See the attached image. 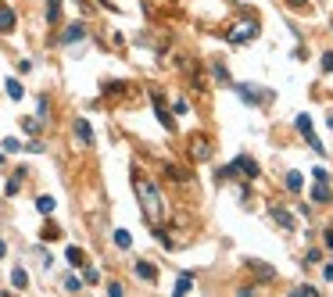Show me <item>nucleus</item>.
Listing matches in <instances>:
<instances>
[{"mask_svg": "<svg viewBox=\"0 0 333 297\" xmlns=\"http://www.w3.org/2000/svg\"><path fill=\"white\" fill-rule=\"evenodd\" d=\"M150 100H154V115H158V122H161L165 129H169V132H172V129H176V122H172V115H169V111H165V104H161V97H158V90H150Z\"/></svg>", "mask_w": 333, "mask_h": 297, "instance_id": "obj_8", "label": "nucleus"}, {"mask_svg": "<svg viewBox=\"0 0 333 297\" xmlns=\"http://www.w3.org/2000/svg\"><path fill=\"white\" fill-rule=\"evenodd\" d=\"M65 290L79 294V290H83V276H65Z\"/></svg>", "mask_w": 333, "mask_h": 297, "instance_id": "obj_24", "label": "nucleus"}, {"mask_svg": "<svg viewBox=\"0 0 333 297\" xmlns=\"http://www.w3.org/2000/svg\"><path fill=\"white\" fill-rule=\"evenodd\" d=\"M305 258H308V261L315 265V261H323V251H315V247H312V251H308V255H305Z\"/></svg>", "mask_w": 333, "mask_h": 297, "instance_id": "obj_33", "label": "nucleus"}, {"mask_svg": "<svg viewBox=\"0 0 333 297\" xmlns=\"http://www.w3.org/2000/svg\"><path fill=\"white\" fill-rule=\"evenodd\" d=\"M286 4H290L294 11H305V7H308V0H286Z\"/></svg>", "mask_w": 333, "mask_h": 297, "instance_id": "obj_34", "label": "nucleus"}, {"mask_svg": "<svg viewBox=\"0 0 333 297\" xmlns=\"http://www.w3.org/2000/svg\"><path fill=\"white\" fill-rule=\"evenodd\" d=\"M133 190H136V201H140L143 208V218L150 222V226H158V222L165 218V197H161V186L150 179V175H133Z\"/></svg>", "mask_w": 333, "mask_h": 297, "instance_id": "obj_1", "label": "nucleus"}, {"mask_svg": "<svg viewBox=\"0 0 333 297\" xmlns=\"http://www.w3.org/2000/svg\"><path fill=\"white\" fill-rule=\"evenodd\" d=\"M65 258H68L72 265H83V251H79V247H68V251H65Z\"/></svg>", "mask_w": 333, "mask_h": 297, "instance_id": "obj_27", "label": "nucleus"}, {"mask_svg": "<svg viewBox=\"0 0 333 297\" xmlns=\"http://www.w3.org/2000/svg\"><path fill=\"white\" fill-rule=\"evenodd\" d=\"M323 72H333V50L323 54Z\"/></svg>", "mask_w": 333, "mask_h": 297, "instance_id": "obj_32", "label": "nucleus"}, {"mask_svg": "<svg viewBox=\"0 0 333 297\" xmlns=\"http://www.w3.org/2000/svg\"><path fill=\"white\" fill-rule=\"evenodd\" d=\"M187 147H190V158L193 161H208L211 158V136H204V132H190Z\"/></svg>", "mask_w": 333, "mask_h": 297, "instance_id": "obj_2", "label": "nucleus"}, {"mask_svg": "<svg viewBox=\"0 0 333 297\" xmlns=\"http://www.w3.org/2000/svg\"><path fill=\"white\" fill-rule=\"evenodd\" d=\"M83 283H100V272L97 269H83Z\"/></svg>", "mask_w": 333, "mask_h": 297, "instance_id": "obj_28", "label": "nucleus"}, {"mask_svg": "<svg viewBox=\"0 0 333 297\" xmlns=\"http://www.w3.org/2000/svg\"><path fill=\"white\" fill-rule=\"evenodd\" d=\"M297 294H301V297H319V290H315V287H297Z\"/></svg>", "mask_w": 333, "mask_h": 297, "instance_id": "obj_30", "label": "nucleus"}, {"mask_svg": "<svg viewBox=\"0 0 333 297\" xmlns=\"http://www.w3.org/2000/svg\"><path fill=\"white\" fill-rule=\"evenodd\" d=\"M14 29V11L7 4H0V33H11Z\"/></svg>", "mask_w": 333, "mask_h": 297, "instance_id": "obj_13", "label": "nucleus"}, {"mask_svg": "<svg viewBox=\"0 0 333 297\" xmlns=\"http://www.w3.org/2000/svg\"><path fill=\"white\" fill-rule=\"evenodd\" d=\"M211 76H215L219 83H230V68H226V65H211Z\"/></svg>", "mask_w": 333, "mask_h": 297, "instance_id": "obj_25", "label": "nucleus"}, {"mask_svg": "<svg viewBox=\"0 0 333 297\" xmlns=\"http://www.w3.org/2000/svg\"><path fill=\"white\" fill-rule=\"evenodd\" d=\"M323 276H326V279H333V261H330L326 269H323Z\"/></svg>", "mask_w": 333, "mask_h": 297, "instance_id": "obj_36", "label": "nucleus"}, {"mask_svg": "<svg viewBox=\"0 0 333 297\" xmlns=\"http://www.w3.org/2000/svg\"><path fill=\"white\" fill-rule=\"evenodd\" d=\"M75 136H79L83 147H94V129H90L86 118H75Z\"/></svg>", "mask_w": 333, "mask_h": 297, "instance_id": "obj_9", "label": "nucleus"}, {"mask_svg": "<svg viewBox=\"0 0 333 297\" xmlns=\"http://www.w3.org/2000/svg\"><path fill=\"white\" fill-rule=\"evenodd\" d=\"M247 265H251V272L258 276V279H272V276H276L272 269H265V261H247Z\"/></svg>", "mask_w": 333, "mask_h": 297, "instance_id": "obj_17", "label": "nucleus"}, {"mask_svg": "<svg viewBox=\"0 0 333 297\" xmlns=\"http://www.w3.org/2000/svg\"><path fill=\"white\" fill-rule=\"evenodd\" d=\"M7 97H11V100H22V97H25V90H22L18 79H7Z\"/></svg>", "mask_w": 333, "mask_h": 297, "instance_id": "obj_18", "label": "nucleus"}, {"mask_svg": "<svg viewBox=\"0 0 333 297\" xmlns=\"http://www.w3.org/2000/svg\"><path fill=\"white\" fill-rule=\"evenodd\" d=\"M18 190H22L18 175H14V179H7V183H4V194H7V197H14V194H18Z\"/></svg>", "mask_w": 333, "mask_h": 297, "instance_id": "obj_26", "label": "nucleus"}, {"mask_svg": "<svg viewBox=\"0 0 333 297\" xmlns=\"http://www.w3.org/2000/svg\"><path fill=\"white\" fill-rule=\"evenodd\" d=\"M286 190H290V194H301V186H305V175H301V172H286Z\"/></svg>", "mask_w": 333, "mask_h": 297, "instance_id": "obj_14", "label": "nucleus"}, {"mask_svg": "<svg viewBox=\"0 0 333 297\" xmlns=\"http://www.w3.org/2000/svg\"><path fill=\"white\" fill-rule=\"evenodd\" d=\"M108 294H111V297H122L126 290H122V283H108Z\"/></svg>", "mask_w": 333, "mask_h": 297, "instance_id": "obj_31", "label": "nucleus"}, {"mask_svg": "<svg viewBox=\"0 0 333 297\" xmlns=\"http://www.w3.org/2000/svg\"><path fill=\"white\" fill-rule=\"evenodd\" d=\"M237 93L244 104H265L269 100V90H262V86H251V83H237Z\"/></svg>", "mask_w": 333, "mask_h": 297, "instance_id": "obj_4", "label": "nucleus"}, {"mask_svg": "<svg viewBox=\"0 0 333 297\" xmlns=\"http://www.w3.org/2000/svg\"><path fill=\"white\" fill-rule=\"evenodd\" d=\"M165 175H169L172 183H187V179H190V175H187L183 169H179V165H165Z\"/></svg>", "mask_w": 333, "mask_h": 297, "instance_id": "obj_16", "label": "nucleus"}, {"mask_svg": "<svg viewBox=\"0 0 333 297\" xmlns=\"http://www.w3.org/2000/svg\"><path fill=\"white\" fill-rule=\"evenodd\" d=\"M254 36H258V25H254V22H240L230 33V43H233V47H244V43H251Z\"/></svg>", "mask_w": 333, "mask_h": 297, "instance_id": "obj_5", "label": "nucleus"}, {"mask_svg": "<svg viewBox=\"0 0 333 297\" xmlns=\"http://www.w3.org/2000/svg\"><path fill=\"white\" fill-rule=\"evenodd\" d=\"M36 212L40 215H54V197H36Z\"/></svg>", "mask_w": 333, "mask_h": 297, "instance_id": "obj_19", "label": "nucleus"}, {"mask_svg": "<svg viewBox=\"0 0 333 297\" xmlns=\"http://www.w3.org/2000/svg\"><path fill=\"white\" fill-rule=\"evenodd\" d=\"M83 36H86V25L83 22H72V25H65V33L57 36V43H65V47H68V43H79Z\"/></svg>", "mask_w": 333, "mask_h": 297, "instance_id": "obj_6", "label": "nucleus"}, {"mask_svg": "<svg viewBox=\"0 0 333 297\" xmlns=\"http://www.w3.org/2000/svg\"><path fill=\"white\" fill-rule=\"evenodd\" d=\"M0 161H4V151H0Z\"/></svg>", "mask_w": 333, "mask_h": 297, "instance_id": "obj_38", "label": "nucleus"}, {"mask_svg": "<svg viewBox=\"0 0 333 297\" xmlns=\"http://www.w3.org/2000/svg\"><path fill=\"white\" fill-rule=\"evenodd\" d=\"M330 186H326V179H315V186H312V201L315 204H330Z\"/></svg>", "mask_w": 333, "mask_h": 297, "instance_id": "obj_10", "label": "nucleus"}, {"mask_svg": "<svg viewBox=\"0 0 333 297\" xmlns=\"http://www.w3.org/2000/svg\"><path fill=\"white\" fill-rule=\"evenodd\" d=\"M136 276H140L143 283H154V279H158V269H154L150 261H136Z\"/></svg>", "mask_w": 333, "mask_h": 297, "instance_id": "obj_12", "label": "nucleus"}, {"mask_svg": "<svg viewBox=\"0 0 333 297\" xmlns=\"http://www.w3.org/2000/svg\"><path fill=\"white\" fill-rule=\"evenodd\" d=\"M40 126H43L40 118H22V129L29 132V136H36V132H40Z\"/></svg>", "mask_w": 333, "mask_h": 297, "instance_id": "obj_22", "label": "nucleus"}, {"mask_svg": "<svg viewBox=\"0 0 333 297\" xmlns=\"http://www.w3.org/2000/svg\"><path fill=\"white\" fill-rule=\"evenodd\" d=\"M190 290H193V276L183 272V276L176 279V297H183V294H190Z\"/></svg>", "mask_w": 333, "mask_h": 297, "instance_id": "obj_15", "label": "nucleus"}, {"mask_svg": "<svg viewBox=\"0 0 333 297\" xmlns=\"http://www.w3.org/2000/svg\"><path fill=\"white\" fill-rule=\"evenodd\" d=\"M4 151H22V143L14 140V136H7V140H4Z\"/></svg>", "mask_w": 333, "mask_h": 297, "instance_id": "obj_29", "label": "nucleus"}, {"mask_svg": "<svg viewBox=\"0 0 333 297\" xmlns=\"http://www.w3.org/2000/svg\"><path fill=\"white\" fill-rule=\"evenodd\" d=\"M61 14V0H47V22H57Z\"/></svg>", "mask_w": 333, "mask_h": 297, "instance_id": "obj_23", "label": "nucleus"}, {"mask_svg": "<svg viewBox=\"0 0 333 297\" xmlns=\"http://www.w3.org/2000/svg\"><path fill=\"white\" fill-rule=\"evenodd\" d=\"M237 169H240V175L254 179V175H258V161H251L247 154H240V158H237Z\"/></svg>", "mask_w": 333, "mask_h": 297, "instance_id": "obj_11", "label": "nucleus"}, {"mask_svg": "<svg viewBox=\"0 0 333 297\" xmlns=\"http://www.w3.org/2000/svg\"><path fill=\"white\" fill-rule=\"evenodd\" d=\"M115 247H122V251H126V247H133V236H129L126 229H115Z\"/></svg>", "mask_w": 333, "mask_h": 297, "instance_id": "obj_20", "label": "nucleus"}, {"mask_svg": "<svg viewBox=\"0 0 333 297\" xmlns=\"http://www.w3.org/2000/svg\"><path fill=\"white\" fill-rule=\"evenodd\" d=\"M4 251H7V244H4V240H0V258H4Z\"/></svg>", "mask_w": 333, "mask_h": 297, "instance_id": "obj_37", "label": "nucleus"}, {"mask_svg": "<svg viewBox=\"0 0 333 297\" xmlns=\"http://www.w3.org/2000/svg\"><path fill=\"white\" fill-rule=\"evenodd\" d=\"M294 126H297L301 136L312 143V151H315V154H326V151H323V143H319V136H315V129H312V118H308V115H297V118H294Z\"/></svg>", "mask_w": 333, "mask_h": 297, "instance_id": "obj_3", "label": "nucleus"}, {"mask_svg": "<svg viewBox=\"0 0 333 297\" xmlns=\"http://www.w3.org/2000/svg\"><path fill=\"white\" fill-rule=\"evenodd\" d=\"M272 222H276L280 229H286V233H294V229H297V222H294V215L286 212V208H280V204L272 208Z\"/></svg>", "mask_w": 333, "mask_h": 297, "instance_id": "obj_7", "label": "nucleus"}, {"mask_svg": "<svg viewBox=\"0 0 333 297\" xmlns=\"http://www.w3.org/2000/svg\"><path fill=\"white\" fill-rule=\"evenodd\" d=\"M11 283L18 287V290H25V287H29V276H25V269H14V272H11Z\"/></svg>", "mask_w": 333, "mask_h": 297, "instance_id": "obj_21", "label": "nucleus"}, {"mask_svg": "<svg viewBox=\"0 0 333 297\" xmlns=\"http://www.w3.org/2000/svg\"><path fill=\"white\" fill-rule=\"evenodd\" d=\"M323 240H326V247H333V229H326V233H323Z\"/></svg>", "mask_w": 333, "mask_h": 297, "instance_id": "obj_35", "label": "nucleus"}]
</instances>
